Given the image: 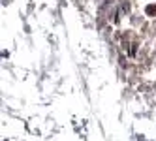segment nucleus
Masks as SVG:
<instances>
[{
	"instance_id": "f257e3e1",
	"label": "nucleus",
	"mask_w": 156,
	"mask_h": 141,
	"mask_svg": "<svg viewBox=\"0 0 156 141\" xmlns=\"http://www.w3.org/2000/svg\"><path fill=\"white\" fill-rule=\"evenodd\" d=\"M145 12H147V15H156V6L154 4H149L147 8H145Z\"/></svg>"
}]
</instances>
